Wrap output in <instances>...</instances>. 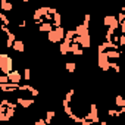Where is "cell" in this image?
Masks as SVG:
<instances>
[{
  "label": "cell",
  "mask_w": 125,
  "mask_h": 125,
  "mask_svg": "<svg viewBox=\"0 0 125 125\" xmlns=\"http://www.w3.org/2000/svg\"><path fill=\"white\" fill-rule=\"evenodd\" d=\"M16 103L18 106H21L22 109H28V107H32L35 100L32 97H22V96H18L16 97Z\"/></svg>",
  "instance_id": "3957f363"
},
{
  "label": "cell",
  "mask_w": 125,
  "mask_h": 125,
  "mask_svg": "<svg viewBox=\"0 0 125 125\" xmlns=\"http://www.w3.org/2000/svg\"><path fill=\"white\" fill-rule=\"evenodd\" d=\"M9 2H13V0H9Z\"/></svg>",
  "instance_id": "44dd1931"
},
{
  "label": "cell",
  "mask_w": 125,
  "mask_h": 125,
  "mask_svg": "<svg viewBox=\"0 0 125 125\" xmlns=\"http://www.w3.org/2000/svg\"><path fill=\"white\" fill-rule=\"evenodd\" d=\"M31 0H22V3H30Z\"/></svg>",
  "instance_id": "d6986e66"
},
{
  "label": "cell",
  "mask_w": 125,
  "mask_h": 125,
  "mask_svg": "<svg viewBox=\"0 0 125 125\" xmlns=\"http://www.w3.org/2000/svg\"><path fill=\"white\" fill-rule=\"evenodd\" d=\"M69 50H71V41H68V40H62V41L59 43V53H60L62 56L69 54Z\"/></svg>",
  "instance_id": "5b68a950"
},
{
  "label": "cell",
  "mask_w": 125,
  "mask_h": 125,
  "mask_svg": "<svg viewBox=\"0 0 125 125\" xmlns=\"http://www.w3.org/2000/svg\"><path fill=\"white\" fill-rule=\"evenodd\" d=\"M118 46H119V49H122L125 46V34H122V32H119V35H118Z\"/></svg>",
  "instance_id": "ac0fdd59"
},
{
  "label": "cell",
  "mask_w": 125,
  "mask_h": 125,
  "mask_svg": "<svg viewBox=\"0 0 125 125\" xmlns=\"http://www.w3.org/2000/svg\"><path fill=\"white\" fill-rule=\"evenodd\" d=\"M8 78H9L10 83H16V84H19V83L22 81V74H21L19 71H16V69H12V71L8 74Z\"/></svg>",
  "instance_id": "52a82bcc"
},
{
  "label": "cell",
  "mask_w": 125,
  "mask_h": 125,
  "mask_svg": "<svg viewBox=\"0 0 125 125\" xmlns=\"http://www.w3.org/2000/svg\"><path fill=\"white\" fill-rule=\"evenodd\" d=\"M52 24H53V27H62V13H60L59 10H57V12L53 15Z\"/></svg>",
  "instance_id": "7c38bea8"
},
{
  "label": "cell",
  "mask_w": 125,
  "mask_h": 125,
  "mask_svg": "<svg viewBox=\"0 0 125 125\" xmlns=\"http://www.w3.org/2000/svg\"><path fill=\"white\" fill-rule=\"evenodd\" d=\"M84 52H85V49H83L78 43H75V41L71 43V50H69V53H72L74 56L80 57V56H84V54H85Z\"/></svg>",
  "instance_id": "277c9868"
},
{
  "label": "cell",
  "mask_w": 125,
  "mask_h": 125,
  "mask_svg": "<svg viewBox=\"0 0 125 125\" xmlns=\"http://www.w3.org/2000/svg\"><path fill=\"white\" fill-rule=\"evenodd\" d=\"M10 49H13L16 53H24V52H25V43H24V40L16 38V40L13 41V44H12Z\"/></svg>",
  "instance_id": "ba28073f"
},
{
  "label": "cell",
  "mask_w": 125,
  "mask_h": 125,
  "mask_svg": "<svg viewBox=\"0 0 125 125\" xmlns=\"http://www.w3.org/2000/svg\"><path fill=\"white\" fill-rule=\"evenodd\" d=\"M118 107H125V100H124V97L121 96V94H116L115 96V102H113Z\"/></svg>",
  "instance_id": "2e32d148"
},
{
  "label": "cell",
  "mask_w": 125,
  "mask_h": 125,
  "mask_svg": "<svg viewBox=\"0 0 125 125\" xmlns=\"http://www.w3.org/2000/svg\"><path fill=\"white\" fill-rule=\"evenodd\" d=\"M63 37H65V28H63V25H62V27H53L47 32V41L53 43V44L60 43L62 40H63Z\"/></svg>",
  "instance_id": "6da1fadb"
},
{
  "label": "cell",
  "mask_w": 125,
  "mask_h": 125,
  "mask_svg": "<svg viewBox=\"0 0 125 125\" xmlns=\"http://www.w3.org/2000/svg\"><path fill=\"white\" fill-rule=\"evenodd\" d=\"M0 22L5 24V25H10V22H12V21H10V19H9L3 12H0Z\"/></svg>",
  "instance_id": "e0dca14e"
},
{
  "label": "cell",
  "mask_w": 125,
  "mask_h": 125,
  "mask_svg": "<svg viewBox=\"0 0 125 125\" xmlns=\"http://www.w3.org/2000/svg\"><path fill=\"white\" fill-rule=\"evenodd\" d=\"M0 9L3 12H12L13 10V5L9 0H0Z\"/></svg>",
  "instance_id": "8fae6325"
},
{
  "label": "cell",
  "mask_w": 125,
  "mask_h": 125,
  "mask_svg": "<svg viewBox=\"0 0 125 125\" xmlns=\"http://www.w3.org/2000/svg\"><path fill=\"white\" fill-rule=\"evenodd\" d=\"M54 116H56V110H47V112H46V118H44L46 124H47V125H50V124H52V121L54 119Z\"/></svg>",
  "instance_id": "4fadbf2b"
},
{
  "label": "cell",
  "mask_w": 125,
  "mask_h": 125,
  "mask_svg": "<svg viewBox=\"0 0 125 125\" xmlns=\"http://www.w3.org/2000/svg\"><path fill=\"white\" fill-rule=\"evenodd\" d=\"M31 68H28V66H25L24 68V72H22V80H25V81H31Z\"/></svg>",
  "instance_id": "9a60e30c"
},
{
  "label": "cell",
  "mask_w": 125,
  "mask_h": 125,
  "mask_svg": "<svg viewBox=\"0 0 125 125\" xmlns=\"http://www.w3.org/2000/svg\"><path fill=\"white\" fill-rule=\"evenodd\" d=\"M85 118H88L93 124H99L100 118H99V107H97L96 103H90L88 104V112H87Z\"/></svg>",
  "instance_id": "7a4b0ae2"
},
{
  "label": "cell",
  "mask_w": 125,
  "mask_h": 125,
  "mask_svg": "<svg viewBox=\"0 0 125 125\" xmlns=\"http://www.w3.org/2000/svg\"><path fill=\"white\" fill-rule=\"evenodd\" d=\"M37 28H38V31H40V32H46V34H47V32L53 28V24H52V22H49V21H44V22L38 24V25H37Z\"/></svg>",
  "instance_id": "30bf717a"
},
{
  "label": "cell",
  "mask_w": 125,
  "mask_h": 125,
  "mask_svg": "<svg viewBox=\"0 0 125 125\" xmlns=\"http://www.w3.org/2000/svg\"><path fill=\"white\" fill-rule=\"evenodd\" d=\"M103 27H110V25H115V27H119L118 25V21H116V16L115 15H104L103 16V21H102Z\"/></svg>",
  "instance_id": "8992f818"
},
{
  "label": "cell",
  "mask_w": 125,
  "mask_h": 125,
  "mask_svg": "<svg viewBox=\"0 0 125 125\" xmlns=\"http://www.w3.org/2000/svg\"><path fill=\"white\" fill-rule=\"evenodd\" d=\"M75 34L77 35H85V34H90V28L84 24H77V27L74 28Z\"/></svg>",
  "instance_id": "9c48e42d"
},
{
  "label": "cell",
  "mask_w": 125,
  "mask_h": 125,
  "mask_svg": "<svg viewBox=\"0 0 125 125\" xmlns=\"http://www.w3.org/2000/svg\"><path fill=\"white\" fill-rule=\"evenodd\" d=\"M83 2H90V0H83Z\"/></svg>",
  "instance_id": "ffe728a7"
},
{
  "label": "cell",
  "mask_w": 125,
  "mask_h": 125,
  "mask_svg": "<svg viewBox=\"0 0 125 125\" xmlns=\"http://www.w3.org/2000/svg\"><path fill=\"white\" fill-rule=\"evenodd\" d=\"M65 69H66V72L74 74L77 71V63H75V62H66V63H65Z\"/></svg>",
  "instance_id": "5bb4252c"
}]
</instances>
